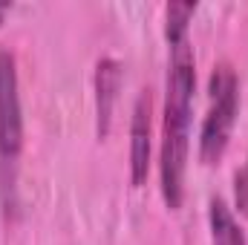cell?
Wrapping results in <instances>:
<instances>
[{
    "label": "cell",
    "mask_w": 248,
    "mask_h": 245,
    "mask_svg": "<svg viewBox=\"0 0 248 245\" xmlns=\"http://www.w3.org/2000/svg\"><path fill=\"white\" fill-rule=\"evenodd\" d=\"M119 90H122V63L116 58H101L95 63V133L98 138L110 136Z\"/></svg>",
    "instance_id": "5b68a950"
},
{
    "label": "cell",
    "mask_w": 248,
    "mask_h": 245,
    "mask_svg": "<svg viewBox=\"0 0 248 245\" xmlns=\"http://www.w3.org/2000/svg\"><path fill=\"white\" fill-rule=\"evenodd\" d=\"M193 12H196V3H190V0H173L165 6V38L170 46L187 41V23H190Z\"/></svg>",
    "instance_id": "52a82bcc"
},
{
    "label": "cell",
    "mask_w": 248,
    "mask_h": 245,
    "mask_svg": "<svg viewBox=\"0 0 248 245\" xmlns=\"http://www.w3.org/2000/svg\"><path fill=\"white\" fill-rule=\"evenodd\" d=\"M193 87L196 69L190 44L182 41L170 46V72H168V95H165V124H162V156L159 176L162 196L170 211L182 205L185 196V168L190 147V113H193Z\"/></svg>",
    "instance_id": "6da1fadb"
},
{
    "label": "cell",
    "mask_w": 248,
    "mask_h": 245,
    "mask_svg": "<svg viewBox=\"0 0 248 245\" xmlns=\"http://www.w3.org/2000/svg\"><path fill=\"white\" fill-rule=\"evenodd\" d=\"M234 199H237L240 214L248 219V162L237 170V176H234Z\"/></svg>",
    "instance_id": "ba28073f"
},
{
    "label": "cell",
    "mask_w": 248,
    "mask_h": 245,
    "mask_svg": "<svg viewBox=\"0 0 248 245\" xmlns=\"http://www.w3.org/2000/svg\"><path fill=\"white\" fill-rule=\"evenodd\" d=\"M23 147V116L17 95V69L9 49H0V159L15 162Z\"/></svg>",
    "instance_id": "3957f363"
},
{
    "label": "cell",
    "mask_w": 248,
    "mask_h": 245,
    "mask_svg": "<svg viewBox=\"0 0 248 245\" xmlns=\"http://www.w3.org/2000/svg\"><path fill=\"white\" fill-rule=\"evenodd\" d=\"M153 95L150 90H141L133 107L130 122V182L133 187H141L150 173V136H153Z\"/></svg>",
    "instance_id": "277c9868"
},
{
    "label": "cell",
    "mask_w": 248,
    "mask_h": 245,
    "mask_svg": "<svg viewBox=\"0 0 248 245\" xmlns=\"http://www.w3.org/2000/svg\"><path fill=\"white\" fill-rule=\"evenodd\" d=\"M208 219H211V243L214 245H246V234H243V228L237 225L231 208H228L219 196L211 199Z\"/></svg>",
    "instance_id": "8992f818"
},
{
    "label": "cell",
    "mask_w": 248,
    "mask_h": 245,
    "mask_svg": "<svg viewBox=\"0 0 248 245\" xmlns=\"http://www.w3.org/2000/svg\"><path fill=\"white\" fill-rule=\"evenodd\" d=\"M237 107H240V81L231 63H219L211 72V107L202 122L199 136V159L205 165H214L222 159L231 130L237 122Z\"/></svg>",
    "instance_id": "7a4b0ae2"
},
{
    "label": "cell",
    "mask_w": 248,
    "mask_h": 245,
    "mask_svg": "<svg viewBox=\"0 0 248 245\" xmlns=\"http://www.w3.org/2000/svg\"><path fill=\"white\" fill-rule=\"evenodd\" d=\"M9 12V3H0V23H3V15Z\"/></svg>",
    "instance_id": "9c48e42d"
}]
</instances>
